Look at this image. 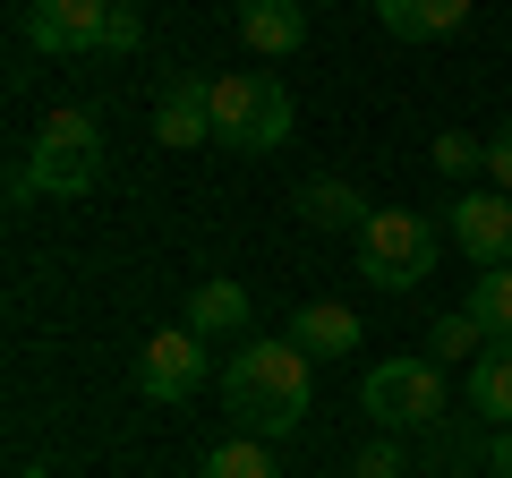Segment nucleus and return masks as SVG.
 Returning a JSON list of instances; mask_svg holds the SVG:
<instances>
[{"label": "nucleus", "mask_w": 512, "mask_h": 478, "mask_svg": "<svg viewBox=\"0 0 512 478\" xmlns=\"http://www.w3.org/2000/svg\"><path fill=\"white\" fill-rule=\"evenodd\" d=\"M222 410L239 419V436H299L316 410V359L282 333V342H265V333H248V342L231 350V368H222Z\"/></svg>", "instance_id": "obj_1"}, {"label": "nucleus", "mask_w": 512, "mask_h": 478, "mask_svg": "<svg viewBox=\"0 0 512 478\" xmlns=\"http://www.w3.org/2000/svg\"><path fill=\"white\" fill-rule=\"evenodd\" d=\"M103 188V129H94L86 103L43 111L35 146H26V171H9V197H94Z\"/></svg>", "instance_id": "obj_2"}, {"label": "nucleus", "mask_w": 512, "mask_h": 478, "mask_svg": "<svg viewBox=\"0 0 512 478\" xmlns=\"http://www.w3.org/2000/svg\"><path fill=\"white\" fill-rule=\"evenodd\" d=\"M436 257H444V222L410 214V205H376L367 214V231H359V282L367 291H384V299L419 291L436 274Z\"/></svg>", "instance_id": "obj_3"}, {"label": "nucleus", "mask_w": 512, "mask_h": 478, "mask_svg": "<svg viewBox=\"0 0 512 478\" xmlns=\"http://www.w3.org/2000/svg\"><path fill=\"white\" fill-rule=\"evenodd\" d=\"M214 146H231V154L291 146V86L274 69H222L214 77Z\"/></svg>", "instance_id": "obj_4"}, {"label": "nucleus", "mask_w": 512, "mask_h": 478, "mask_svg": "<svg viewBox=\"0 0 512 478\" xmlns=\"http://www.w3.org/2000/svg\"><path fill=\"white\" fill-rule=\"evenodd\" d=\"M359 410L384 427V436H419V427L444 419V368L436 359H376V368L359 376Z\"/></svg>", "instance_id": "obj_5"}, {"label": "nucleus", "mask_w": 512, "mask_h": 478, "mask_svg": "<svg viewBox=\"0 0 512 478\" xmlns=\"http://www.w3.org/2000/svg\"><path fill=\"white\" fill-rule=\"evenodd\" d=\"M444 239H453L478 274L512 265V197L504 188H461V197L444 205Z\"/></svg>", "instance_id": "obj_6"}, {"label": "nucleus", "mask_w": 512, "mask_h": 478, "mask_svg": "<svg viewBox=\"0 0 512 478\" xmlns=\"http://www.w3.org/2000/svg\"><path fill=\"white\" fill-rule=\"evenodd\" d=\"M120 0H26V43L52 60H103V26Z\"/></svg>", "instance_id": "obj_7"}, {"label": "nucleus", "mask_w": 512, "mask_h": 478, "mask_svg": "<svg viewBox=\"0 0 512 478\" xmlns=\"http://www.w3.org/2000/svg\"><path fill=\"white\" fill-rule=\"evenodd\" d=\"M197 385H205V342L188 325H163L137 342V393L146 402H188Z\"/></svg>", "instance_id": "obj_8"}, {"label": "nucleus", "mask_w": 512, "mask_h": 478, "mask_svg": "<svg viewBox=\"0 0 512 478\" xmlns=\"http://www.w3.org/2000/svg\"><path fill=\"white\" fill-rule=\"evenodd\" d=\"M154 146H171V154L214 146V77H171L154 94Z\"/></svg>", "instance_id": "obj_9"}, {"label": "nucleus", "mask_w": 512, "mask_h": 478, "mask_svg": "<svg viewBox=\"0 0 512 478\" xmlns=\"http://www.w3.org/2000/svg\"><path fill=\"white\" fill-rule=\"evenodd\" d=\"M188 333H197V342H248L256 333V299L239 291V282H197V291H188Z\"/></svg>", "instance_id": "obj_10"}, {"label": "nucleus", "mask_w": 512, "mask_h": 478, "mask_svg": "<svg viewBox=\"0 0 512 478\" xmlns=\"http://www.w3.org/2000/svg\"><path fill=\"white\" fill-rule=\"evenodd\" d=\"M239 43L256 60H291L308 43V9L299 0H239Z\"/></svg>", "instance_id": "obj_11"}, {"label": "nucleus", "mask_w": 512, "mask_h": 478, "mask_svg": "<svg viewBox=\"0 0 512 478\" xmlns=\"http://www.w3.org/2000/svg\"><path fill=\"white\" fill-rule=\"evenodd\" d=\"M376 18L393 43H436V35L470 26V0H376Z\"/></svg>", "instance_id": "obj_12"}, {"label": "nucleus", "mask_w": 512, "mask_h": 478, "mask_svg": "<svg viewBox=\"0 0 512 478\" xmlns=\"http://www.w3.org/2000/svg\"><path fill=\"white\" fill-rule=\"evenodd\" d=\"M291 342L308 350V359H350V350H359V316H350L342 299H308V308L291 316Z\"/></svg>", "instance_id": "obj_13"}, {"label": "nucleus", "mask_w": 512, "mask_h": 478, "mask_svg": "<svg viewBox=\"0 0 512 478\" xmlns=\"http://www.w3.org/2000/svg\"><path fill=\"white\" fill-rule=\"evenodd\" d=\"M470 419L478 427H512V342H487L470 359Z\"/></svg>", "instance_id": "obj_14"}, {"label": "nucleus", "mask_w": 512, "mask_h": 478, "mask_svg": "<svg viewBox=\"0 0 512 478\" xmlns=\"http://www.w3.org/2000/svg\"><path fill=\"white\" fill-rule=\"evenodd\" d=\"M367 214H376V205L350 180H308L299 188V222H308V231H367Z\"/></svg>", "instance_id": "obj_15"}, {"label": "nucleus", "mask_w": 512, "mask_h": 478, "mask_svg": "<svg viewBox=\"0 0 512 478\" xmlns=\"http://www.w3.org/2000/svg\"><path fill=\"white\" fill-rule=\"evenodd\" d=\"M461 316H478V333H487V342H512V265L478 274L470 299H461Z\"/></svg>", "instance_id": "obj_16"}, {"label": "nucleus", "mask_w": 512, "mask_h": 478, "mask_svg": "<svg viewBox=\"0 0 512 478\" xmlns=\"http://www.w3.org/2000/svg\"><path fill=\"white\" fill-rule=\"evenodd\" d=\"M197 478H282V470H274V453H265V436H231V444H214V453L197 461Z\"/></svg>", "instance_id": "obj_17"}, {"label": "nucleus", "mask_w": 512, "mask_h": 478, "mask_svg": "<svg viewBox=\"0 0 512 478\" xmlns=\"http://www.w3.org/2000/svg\"><path fill=\"white\" fill-rule=\"evenodd\" d=\"M478 350H487V333H478V316H436V325H427V359H436V368H461V359H478Z\"/></svg>", "instance_id": "obj_18"}, {"label": "nucleus", "mask_w": 512, "mask_h": 478, "mask_svg": "<svg viewBox=\"0 0 512 478\" xmlns=\"http://www.w3.org/2000/svg\"><path fill=\"white\" fill-rule=\"evenodd\" d=\"M427 163H436L444 180H478V171H487V137H470V129H444L436 146H427Z\"/></svg>", "instance_id": "obj_19"}, {"label": "nucleus", "mask_w": 512, "mask_h": 478, "mask_svg": "<svg viewBox=\"0 0 512 478\" xmlns=\"http://www.w3.org/2000/svg\"><path fill=\"white\" fill-rule=\"evenodd\" d=\"M137 43H146V18H137V0H120V9H111V26H103V60H128Z\"/></svg>", "instance_id": "obj_20"}, {"label": "nucleus", "mask_w": 512, "mask_h": 478, "mask_svg": "<svg viewBox=\"0 0 512 478\" xmlns=\"http://www.w3.org/2000/svg\"><path fill=\"white\" fill-rule=\"evenodd\" d=\"M350 478H410L402 444H367V453H350Z\"/></svg>", "instance_id": "obj_21"}, {"label": "nucleus", "mask_w": 512, "mask_h": 478, "mask_svg": "<svg viewBox=\"0 0 512 478\" xmlns=\"http://www.w3.org/2000/svg\"><path fill=\"white\" fill-rule=\"evenodd\" d=\"M487 188H504V197H512V120L487 137Z\"/></svg>", "instance_id": "obj_22"}, {"label": "nucleus", "mask_w": 512, "mask_h": 478, "mask_svg": "<svg viewBox=\"0 0 512 478\" xmlns=\"http://www.w3.org/2000/svg\"><path fill=\"white\" fill-rule=\"evenodd\" d=\"M478 453H487L495 478H512V427H487V444H478Z\"/></svg>", "instance_id": "obj_23"}]
</instances>
